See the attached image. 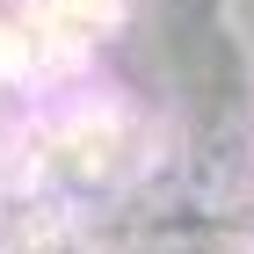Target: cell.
<instances>
[{
	"instance_id": "6da1fadb",
	"label": "cell",
	"mask_w": 254,
	"mask_h": 254,
	"mask_svg": "<svg viewBox=\"0 0 254 254\" xmlns=\"http://www.w3.org/2000/svg\"><path fill=\"white\" fill-rule=\"evenodd\" d=\"M73 7H80V15H87V22H109V15H117V7H124V0H73Z\"/></svg>"
}]
</instances>
